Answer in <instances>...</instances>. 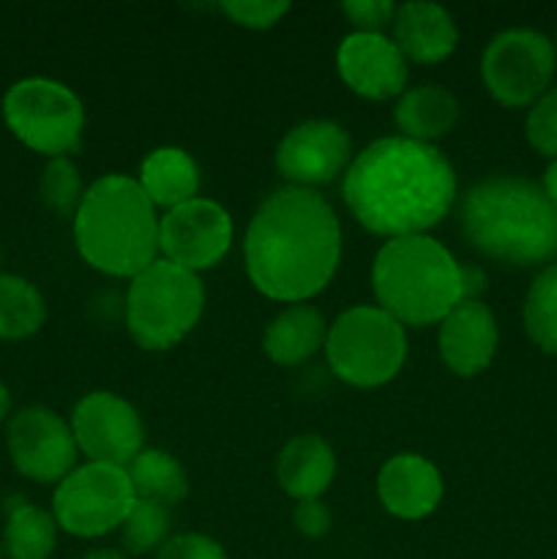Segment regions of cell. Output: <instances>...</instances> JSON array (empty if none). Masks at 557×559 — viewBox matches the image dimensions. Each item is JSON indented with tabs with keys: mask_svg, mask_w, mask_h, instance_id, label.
<instances>
[{
	"mask_svg": "<svg viewBox=\"0 0 557 559\" xmlns=\"http://www.w3.org/2000/svg\"><path fill=\"white\" fill-rule=\"evenodd\" d=\"M339 260V216L315 189L271 191L246 227V276L257 293L278 304H306L320 295L336 276Z\"/></svg>",
	"mask_w": 557,
	"mask_h": 559,
	"instance_id": "obj_1",
	"label": "cell"
},
{
	"mask_svg": "<svg viewBox=\"0 0 557 559\" xmlns=\"http://www.w3.org/2000/svg\"><path fill=\"white\" fill-rule=\"evenodd\" d=\"M342 197L355 222L382 238L426 235L459 200L451 162L426 142L382 136L349 162Z\"/></svg>",
	"mask_w": 557,
	"mask_h": 559,
	"instance_id": "obj_2",
	"label": "cell"
},
{
	"mask_svg": "<svg viewBox=\"0 0 557 559\" xmlns=\"http://www.w3.org/2000/svg\"><path fill=\"white\" fill-rule=\"evenodd\" d=\"M459 229L478 254L513 267L557 257V205L522 175H491L459 197Z\"/></svg>",
	"mask_w": 557,
	"mask_h": 559,
	"instance_id": "obj_3",
	"label": "cell"
},
{
	"mask_svg": "<svg viewBox=\"0 0 557 559\" xmlns=\"http://www.w3.org/2000/svg\"><path fill=\"white\" fill-rule=\"evenodd\" d=\"M156 205L137 178L104 175L93 180L74 211V243L98 273L134 278L158 260Z\"/></svg>",
	"mask_w": 557,
	"mask_h": 559,
	"instance_id": "obj_4",
	"label": "cell"
},
{
	"mask_svg": "<svg viewBox=\"0 0 557 559\" xmlns=\"http://www.w3.org/2000/svg\"><path fill=\"white\" fill-rule=\"evenodd\" d=\"M371 289L404 328L440 325L462 304V265L431 235L393 238L371 262Z\"/></svg>",
	"mask_w": 557,
	"mask_h": 559,
	"instance_id": "obj_5",
	"label": "cell"
},
{
	"mask_svg": "<svg viewBox=\"0 0 557 559\" xmlns=\"http://www.w3.org/2000/svg\"><path fill=\"white\" fill-rule=\"evenodd\" d=\"M205 309L200 273L156 260L137 273L126 293V328L142 349L164 353L183 342Z\"/></svg>",
	"mask_w": 557,
	"mask_h": 559,
	"instance_id": "obj_6",
	"label": "cell"
},
{
	"mask_svg": "<svg viewBox=\"0 0 557 559\" xmlns=\"http://www.w3.org/2000/svg\"><path fill=\"white\" fill-rule=\"evenodd\" d=\"M325 358L353 388H382L407 360V328L380 306H353L328 325Z\"/></svg>",
	"mask_w": 557,
	"mask_h": 559,
	"instance_id": "obj_7",
	"label": "cell"
},
{
	"mask_svg": "<svg viewBox=\"0 0 557 559\" xmlns=\"http://www.w3.org/2000/svg\"><path fill=\"white\" fill-rule=\"evenodd\" d=\"M3 123L11 134L47 158H69L80 151L85 107L69 85L49 76H25L3 93Z\"/></svg>",
	"mask_w": 557,
	"mask_h": 559,
	"instance_id": "obj_8",
	"label": "cell"
},
{
	"mask_svg": "<svg viewBox=\"0 0 557 559\" xmlns=\"http://www.w3.org/2000/svg\"><path fill=\"white\" fill-rule=\"evenodd\" d=\"M134 502L126 467L85 462L55 486L52 516L63 533L91 540L120 530Z\"/></svg>",
	"mask_w": 557,
	"mask_h": 559,
	"instance_id": "obj_9",
	"label": "cell"
},
{
	"mask_svg": "<svg viewBox=\"0 0 557 559\" xmlns=\"http://www.w3.org/2000/svg\"><path fill=\"white\" fill-rule=\"evenodd\" d=\"M555 71V44L530 27L497 33L481 55V80L486 93L506 109L533 107L552 87Z\"/></svg>",
	"mask_w": 557,
	"mask_h": 559,
	"instance_id": "obj_10",
	"label": "cell"
},
{
	"mask_svg": "<svg viewBox=\"0 0 557 559\" xmlns=\"http://www.w3.org/2000/svg\"><path fill=\"white\" fill-rule=\"evenodd\" d=\"M5 451L22 478L44 486H58L80 456L69 420L49 407L16 409L5 424Z\"/></svg>",
	"mask_w": 557,
	"mask_h": 559,
	"instance_id": "obj_11",
	"label": "cell"
},
{
	"mask_svg": "<svg viewBox=\"0 0 557 559\" xmlns=\"http://www.w3.org/2000/svg\"><path fill=\"white\" fill-rule=\"evenodd\" d=\"M71 435L87 462L129 467L145 448V426L134 404L112 391H93L71 409Z\"/></svg>",
	"mask_w": 557,
	"mask_h": 559,
	"instance_id": "obj_12",
	"label": "cell"
},
{
	"mask_svg": "<svg viewBox=\"0 0 557 559\" xmlns=\"http://www.w3.org/2000/svg\"><path fill=\"white\" fill-rule=\"evenodd\" d=\"M233 246V218L218 202L197 197L173 207L158 222V254L191 273L208 271Z\"/></svg>",
	"mask_w": 557,
	"mask_h": 559,
	"instance_id": "obj_13",
	"label": "cell"
},
{
	"mask_svg": "<svg viewBox=\"0 0 557 559\" xmlns=\"http://www.w3.org/2000/svg\"><path fill=\"white\" fill-rule=\"evenodd\" d=\"M353 142L336 120L315 118L293 126L276 147V169L287 186L315 189L347 173Z\"/></svg>",
	"mask_w": 557,
	"mask_h": 559,
	"instance_id": "obj_14",
	"label": "cell"
},
{
	"mask_svg": "<svg viewBox=\"0 0 557 559\" xmlns=\"http://www.w3.org/2000/svg\"><path fill=\"white\" fill-rule=\"evenodd\" d=\"M344 85L369 102H388L407 91V60L386 33H349L336 49Z\"/></svg>",
	"mask_w": 557,
	"mask_h": 559,
	"instance_id": "obj_15",
	"label": "cell"
},
{
	"mask_svg": "<svg viewBox=\"0 0 557 559\" xmlns=\"http://www.w3.org/2000/svg\"><path fill=\"white\" fill-rule=\"evenodd\" d=\"M500 344L497 320L484 300H462L437 333L442 364L457 377H475L491 366Z\"/></svg>",
	"mask_w": 557,
	"mask_h": 559,
	"instance_id": "obj_16",
	"label": "cell"
},
{
	"mask_svg": "<svg viewBox=\"0 0 557 559\" xmlns=\"http://www.w3.org/2000/svg\"><path fill=\"white\" fill-rule=\"evenodd\" d=\"M377 497L391 516L418 522L440 506L442 475L420 453H396L380 467Z\"/></svg>",
	"mask_w": 557,
	"mask_h": 559,
	"instance_id": "obj_17",
	"label": "cell"
},
{
	"mask_svg": "<svg viewBox=\"0 0 557 559\" xmlns=\"http://www.w3.org/2000/svg\"><path fill=\"white\" fill-rule=\"evenodd\" d=\"M393 44L407 63L435 66L451 58L459 44L453 16L437 3H402L393 16Z\"/></svg>",
	"mask_w": 557,
	"mask_h": 559,
	"instance_id": "obj_18",
	"label": "cell"
},
{
	"mask_svg": "<svg viewBox=\"0 0 557 559\" xmlns=\"http://www.w3.org/2000/svg\"><path fill=\"white\" fill-rule=\"evenodd\" d=\"M336 478V453L322 437L298 435L282 448L276 480L295 502L320 500Z\"/></svg>",
	"mask_w": 557,
	"mask_h": 559,
	"instance_id": "obj_19",
	"label": "cell"
},
{
	"mask_svg": "<svg viewBox=\"0 0 557 559\" xmlns=\"http://www.w3.org/2000/svg\"><path fill=\"white\" fill-rule=\"evenodd\" d=\"M137 183L145 191L147 200L164 213L173 207L197 200L200 191V167L183 147L164 145L147 153L140 164Z\"/></svg>",
	"mask_w": 557,
	"mask_h": 559,
	"instance_id": "obj_20",
	"label": "cell"
},
{
	"mask_svg": "<svg viewBox=\"0 0 557 559\" xmlns=\"http://www.w3.org/2000/svg\"><path fill=\"white\" fill-rule=\"evenodd\" d=\"M325 336L328 322L322 311L309 304H293L268 322L262 349L276 366H298L325 347Z\"/></svg>",
	"mask_w": 557,
	"mask_h": 559,
	"instance_id": "obj_21",
	"label": "cell"
},
{
	"mask_svg": "<svg viewBox=\"0 0 557 559\" xmlns=\"http://www.w3.org/2000/svg\"><path fill=\"white\" fill-rule=\"evenodd\" d=\"M393 120L402 136L435 145V140L446 136L457 126L459 102L442 85H415L399 96Z\"/></svg>",
	"mask_w": 557,
	"mask_h": 559,
	"instance_id": "obj_22",
	"label": "cell"
},
{
	"mask_svg": "<svg viewBox=\"0 0 557 559\" xmlns=\"http://www.w3.org/2000/svg\"><path fill=\"white\" fill-rule=\"evenodd\" d=\"M58 522L52 511L14 497L5 506L3 555L9 559H49L58 546Z\"/></svg>",
	"mask_w": 557,
	"mask_h": 559,
	"instance_id": "obj_23",
	"label": "cell"
},
{
	"mask_svg": "<svg viewBox=\"0 0 557 559\" xmlns=\"http://www.w3.org/2000/svg\"><path fill=\"white\" fill-rule=\"evenodd\" d=\"M131 486H134L137 500H153L173 508L186 500L189 495V475L183 464L167 451L158 448H142L134 462L126 467Z\"/></svg>",
	"mask_w": 557,
	"mask_h": 559,
	"instance_id": "obj_24",
	"label": "cell"
},
{
	"mask_svg": "<svg viewBox=\"0 0 557 559\" xmlns=\"http://www.w3.org/2000/svg\"><path fill=\"white\" fill-rule=\"evenodd\" d=\"M47 320V304L33 282L0 271V342L36 336Z\"/></svg>",
	"mask_w": 557,
	"mask_h": 559,
	"instance_id": "obj_25",
	"label": "cell"
},
{
	"mask_svg": "<svg viewBox=\"0 0 557 559\" xmlns=\"http://www.w3.org/2000/svg\"><path fill=\"white\" fill-rule=\"evenodd\" d=\"M524 333L541 353L557 358V262H549L530 284L522 306Z\"/></svg>",
	"mask_w": 557,
	"mask_h": 559,
	"instance_id": "obj_26",
	"label": "cell"
},
{
	"mask_svg": "<svg viewBox=\"0 0 557 559\" xmlns=\"http://www.w3.org/2000/svg\"><path fill=\"white\" fill-rule=\"evenodd\" d=\"M169 530H173V513L167 506L153 500H137L118 530L123 555L142 557L158 551L169 540Z\"/></svg>",
	"mask_w": 557,
	"mask_h": 559,
	"instance_id": "obj_27",
	"label": "cell"
},
{
	"mask_svg": "<svg viewBox=\"0 0 557 559\" xmlns=\"http://www.w3.org/2000/svg\"><path fill=\"white\" fill-rule=\"evenodd\" d=\"M38 194L49 211L60 216H74V211L82 202V178L80 169L71 158H47L42 178H38Z\"/></svg>",
	"mask_w": 557,
	"mask_h": 559,
	"instance_id": "obj_28",
	"label": "cell"
},
{
	"mask_svg": "<svg viewBox=\"0 0 557 559\" xmlns=\"http://www.w3.org/2000/svg\"><path fill=\"white\" fill-rule=\"evenodd\" d=\"M524 136L538 156L557 158V85H552L524 118Z\"/></svg>",
	"mask_w": 557,
	"mask_h": 559,
	"instance_id": "obj_29",
	"label": "cell"
},
{
	"mask_svg": "<svg viewBox=\"0 0 557 559\" xmlns=\"http://www.w3.org/2000/svg\"><path fill=\"white\" fill-rule=\"evenodd\" d=\"M218 9L240 27L249 31H268L289 11L287 0H224Z\"/></svg>",
	"mask_w": 557,
	"mask_h": 559,
	"instance_id": "obj_30",
	"label": "cell"
},
{
	"mask_svg": "<svg viewBox=\"0 0 557 559\" xmlns=\"http://www.w3.org/2000/svg\"><path fill=\"white\" fill-rule=\"evenodd\" d=\"M342 14L347 16L355 33H382L393 25L396 5L391 0H347L342 3Z\"/></svg>",
	"mask_w": 557,
	"mask_h": 559,
	"instance_id": "obj_31",
	"label": "cell"
},
{
	"mask_svg": "<svg viewBox=\"0 0 557 559\" xmlns=\"http://www.w3.org/2000/svg\"><path fill=\"white\" fill-rule=\"evenodd\" d=\"M156 559H227V551L211 535L180 533L169 535L167 544L156 551Z\"/></svg>",
	"mask_w": 557,
	"mask_h": 559,
	"instance_id": "obj_32",
	"label": "cell"
},
{
	"mask_svg": "<svg viewBox=\"0 0 557 559\" xmlns=\"http://www.w3.org/2000/svg\"><path fill=\"white\" fill-rule=\"evenodd\" d=\"M293 524L304 538H325L331 533V511H328L325 502L320 500H304V502H295V511H293Z\"/></svg>",
	"mask_w": 557,
	"mask_h": 559,
	"instance_id": "obj_33",
	"label": "cell"
},
{
	"mask_svg": "<svg viewBox=\"0 0 557 559\" xmlns=\"http://www.w3.org/2000/svg\"><path fill=\"white\" fill-rule=\"evenodd\" d=\"M486 278L484 267L481 265H462V300H481L486 293Z\"/></svg>",
	"mask_w": 557,
	"mask_h": 559,
	"instance_id": "obj_34",
	"label": "cell"
},
{
	"mask_svg": "<svg viewBox=\"0 0 557 559\" xmlns=\"http://www.w3.org/2000/svg\"><path fill=\"white\" fill-rule=\"evenodd\" d=\"M541 186H544L546 197H549V200L557 205V158H555V162H549V167L544 169V178H541Z\"/></svg>",
	"mask_w": 557,
	"mask_h": 559,
	"instance_id": "obj_35",
	"label": "cell"
},
{
	"mask_svg": "<svg viewBox=\"0 0 557 559\" xmlns=\"http://www.w3.org/2000/svg\"><path fill=\"white\" fill-rule=\"evenodd\" d=\"M11 418V391L5 388V382L0 380V424Z\"/></svg>",
	"mask_w": 557,
	"mask_h": 559,
	"instance_id": "obj_36",
	"label": "cell"
},
{
	"mask_svg": "<svg viewBox=\"0 0 557 559\" xmlns=\"http://www.w3.org/2000/svg\"><path fill=\"white\" fill-rule=\"evenodd\" d=\"M82 559H126V555L118 549H93V551H87Z\"/></svg>",
	"mask_w": 557,
	"mask_h": 559,
	"instance_id": "obj_37",
	"label": "cell"
},
{
	"mask_svg": "<svg viewBox=\"0 0 557 559\" xmlns=\"http://www.w3.org/2000/svg\"><path fill=\"white\" fill-rule=\"evenodd\" d=\"M0 262H3V243H0Z\"/></svg>",
	"mask_w": 557,
	"mask_h": 559,
	"instance_id": "obj_38",
	"label": "cell"
},
{
	"mask_svg": "<svg viewBox=\"0 0 557 559\" xmlns=\"http://www.w3.org/2000/svg\"><path fill=\"white\" fill-rule=\"evenodd\" d=\"M0 559H5V555H3V546H0Z\"/></svg>",
	"mask_w": 557,
	"mask_h": 559,
	"instance_id": "obj_39",
	"label": "cell"
},
{
	"mask_svg": "<svg viewBox=\"0 0 557 559\" xmlns=\"http://www.w3.org/2000/svg\"><path fill=\"white\" fill-rule=\"evenodd\" d=\"M552 44H555V49H557V33H555V41H552Z\"/></svg>",
	"mask_w": 557,
	"mask_h": 559,
	"instance_id": "obj_40",
	"label": "cell"
}]
</instances>
